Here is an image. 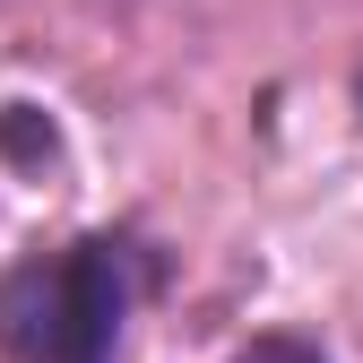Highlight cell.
I'll list each match as a JSON object with an SVG mask.
<instances>
[{
    "label": "cell",
    "mask_w": 363,
    "mask_h": 363,
    "mask_svg": "<svg viewBox=\"0 0 363 363\" xmlns=\"http://www.w3.org/2000/svg\"><path fill=\"white\" fill-rule=\"evenodd\" d=\"M225 363H329V354L311 346V337H294V329H259L251 346H234Z\"/></svg>",
    "instance_id": "7a4b0ae2"
},
{
    "label": "cell",
    "mask_w": 363,
    "mask_h": 363,
    "mask_svg": "<svg viewBox=\"0 0 363 363\" xmlns=\"http://www.w3.org/2000/svg\"><path fill=\"white\" fill-rule=\"evenodd\" d=\"M147 242L78 234L0 268V354L9 363H113L130 303L147 294Z\"/></svg>",
    "instance_id": "6da1fadb"
},
{
    "label": "cell",
    "mask_w": 363,
    "mask_h": 363,
    "mask_svg": "<svg viewBox=\"0 0 363 363\" xmlns=\"http://www.w3.org/2000/svg\"><path fill=\"white\" fill-rule=\"evenodd\" d=\"M0 147H9V156H52V121L35 130V104H9V113H0Z\"/></svg>",
    "instance_id": "3957f363"
}]
</instances>
